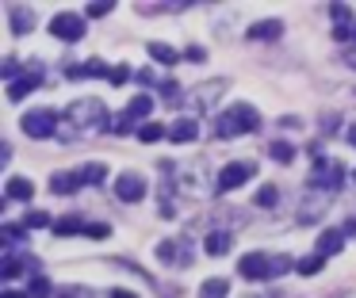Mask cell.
Wrapping results in <instances>:
<instances>
[{"instance_id": "1", "label": "cell", "mask_w": 356, "mask_h": 298, "mask_svg": "<svg viewBox=\"0 0 356 298\" xmlns=\"http://www.w3.org/2000/svg\"><path fill=\"white\" fill-rule=\"evenodd\" d=\"M257 126H261V111H257L253 104H234L215 119V134L226 138V142H230V138H241V134H253Z\"/></svg>"}, {"instance_id": "2", "label": "cell", "mask_w": 356, "mask_h": 298, "mask_svg": "<svg viewBox=\"0 0 356 298\" xmlns=\"http://www.w3.org/2000/svg\"><path fill=\"white\" fill-rule=\"evenodd\" d=\"M65 130H77V134H92V130L108 126V107L100 99H77V104L65 107Z\"/></svg>"}, {"instance_id": "3", "label": "cell", "mask_w": 356, "mask_h": 298, "mask_svg": "<svg viewBox=\"0 0 356 298\" xmlns=\"http://www.w3.org/2000/svg\"><path fill=\"white\" fill-rule=\"evenodd\" d=\"M85 15H73V12H62V15H54L50 19V35L54 38H62V42H81L85 38Z\"/></svg>"}, {"instance_id": "4", "label": "cell", "mask_w": 356, "mask_h": 298, "mask_svg": "<svg viewBox=\"0 0 356 298\" xmlns=\"http://www.w3.org/2000/svg\"><path fill=\"white\" fill-rule=\"evenodd\" d=\"M253 176H257L253 160H230V165L218 172V191H234V188H241V183H249Z\"/></svg>"}, {"instance_id": "5", "label": "cell", "mask_w": 356, "mask_h": 298, "mask_svg": "<svg viewBox=\"0 0 356 298\" xmlns=\"http://www.w3.org/2000/svg\"><path fill=\"white\" fill-rule=\"evenodd\" d=\"M58 122H62L58 111H31V115L19 119V126H24V134H31V138H54Z\"/></svg>"}, {"instance_id": "6", "label": "cell", "mask_w": 356, "mask_h": 298, "mask_svg": "<svg viewBox=\"0 0 356 298\" xmlns=\"http://www.w3.org/2000/svg\"><path fill=\"white\" fill-rule=\"evenodd\" d=\"M310 188H325V191H337L341 183H345V172H341V165H330V160H318L314 168H310Z\"/></svg>"}, {"instance_id": "7", "label": "cell", "mask_w": 356, "mask_h": 298, "mask_svg": "<svg viewBox=\"0 0 356 298\" xmlns=\"http://www.w3.org/2000/svg\"><path fill=\"white\" fill-rule=\"evenodd\" d=\"M238 275L241 279H272V256L264 252H245L238 260Z\"/></svg>"}, {"instance_id": "8", "label": "cell", "mask_w": 356, "mask_h": 298, "mask_svg": "<svg viewBox=\"0 0 356 298\" xmlns=\"http://www.w3.org/2000/svg\"><path fill=\"white\" fill-rule=\"evenodd\" d=\"M115 195L123 199V203H138V199H146V180H142L138 172H123L115 180Z\"/></svg>"}, {"instance_id": "9", "label": "cell", "mask_w": 356, "mask_h": 298, "mask_svg": "<svg viewBox=\"0 0 356 298\" xmlns=\"http://www.w3.org/2000/svg\"><path fill=\"white\" fill-rule=\"evenodd\" d=\"M222 92H226V81H207V84L188 92V104L192 107H215V99L222 96Z\"/></svg>"}, {"instance_id": "10", "label": "cell", "mask_w": 356, "mask_h": 298, "mask_svg": "<svg viewBox=\"0 0 356 298\" xmlns=\"http://www.w3.org/2000/svg\"><path fill=\"white\" fill-rule=\"evenodd\" d=\"M4 195L16 199V203H31V199H35V183L27 180V176H12V180L4 183Z\"/></svg>"}, {"instance_id": "11", "label": "cell", "mask_w": 356, "mask_h": 298, "mask_svg": "<svg viewBox=\"0 0 356 298\" xmlns=\"http://www.w3.org/2000/svg\"><path fill=\"white\" fill-rule=\"evenodd\" d=\"M341 249H345V233H341V229H322V233H318V249L314 252H322V256H337Z\"/></svg>"}, {"instance_id": "12", "label": "cell", "mask_w": 356, "mask_h": 298, "mask_svg": "<svg viewBox=\"0 0 356 298\" xmlns=\"http://www.w3.org/2000/svg\"><path fill=\"white\" fill-rule=\"evenodd\" d=\"M77 188H85V183H81V172H54L50 176V191H54V195H73Z\"/></svg>"}, {"instance_id": "13", "label": "cell", "mask_w": 356, "mask_h": 298, "mask_svg": "<svg viewBox=\"0 0 356 298\" xmlns=\"http://www.w3.org/2000/svg\"><path fill=\"white\" fill-rule=\"evenodd\" d=\"M195 134H200V126H195V119H177L169 126V142H177V145H188V142H195Z\"/></svg>"}, {"instance_id": "14", "label": "cell", "mask_w": 356, "mask_h": 298, "mask_svg": "<svg viewBox=\"0 0 356 298\" xmlns=\"http://www.w3.org/2000/svg\"><path fill=\"white\" fill-rule=\"evenodd\" d=\"M157 256H161L165 264H192V260H188V256H192V252H188V245L180 249L177 241H161V245H157Z\"/></svg>"}, {"instance_id": "15", "label": "cell", "mask_w": 356, "mask_h": 298, "mask_svg": "<svg viewBox=\"0 0 356 298\" xmlns=\"http://www.w3.org/2000/svg\"><path fill=\"white\" fill-rule=\"evenodd\" d=\"M325 206H330V199H318V195L307 199V203L299 206V222H302V226H314V222L325 214Z\"/></svg>"}, {"instance_id": "16", "label": "cell", "mask_w": 356, "mask_h": 298, "mask_svg": "<svg viewBox=\"0 0 356 298\" xmlns=\"http://www.w3.org/2000/svg\"><path fill=\"white\" fill-rule=\"evenodd\" d=\"M234 237L226 233V229H215V233H207V241H203V249L211 252V256H222V252H230Z\"/></svg>"}, {"instance_id": "17", "label": "cell", "mask_w": 356, "mask_h": 298, "mask_svg": "<svg viewBox=\"0 0 356 298\" xmlns=\"http://www.w3.org/2000/svg\"><path fill=\"white\" fill-rule=\"evenodd\" d=\"M245 35L249 38H280V35H284V23H280V19H261V23H253Z\"/></svg>"}, {"instance_id": "18", "label": "cell", "mask_w": 356, "mask_h": 298, "mask_svg": "<svg viewBox=\"0 0 356 298\" xmlns=\"http://www.w3.org/2000/svg\"><path fill=\"white\" fill-rule=\"evenodd\" d=\"M104 73L111 76V69L104 65L100 58H92V61H85V65H73V69H70V76H73V81H85V76H104Z\"/></svg>"}, {"instance_id": "19", "label": "cell", "mask_w": 356, "mask_h": 298, "mask_svg": "<svg viewBox=\"0 0 356 298\" xmlns=\"http://www.w3.org/2000/svg\"><path fill=\"white\" fill-rule=\"evenodd\" d=\"M8 27L16 31V35H27V31H35V12H27V8H12Z\"/></svg>"}, {"instance_id": "20", "label": "cell", "mask_w": 356, "mask_h": 298, "mask_svg": "<svg viewBox=\"0 0 356 298\" xmlns=\"http://www.w3.org/2000/svg\"><path fill=\"white\" fill-rule=\"evenodd\" d=\"M85 226H88V222H81L77 214H65V218L54 222V233L58 237H73V233H85Z\"/></svg>"}, {"instance_id": "21", "label": "cell", "mask_w": 356, "mask_h": 298, "mask_svg": "<svg viewBox=\"0 0 356 298\" xmlns=\"http://www.w3.org/2000/svg\"><path fill=\"white\" fill-rule=\"evenodd\" d=\"M77 172H81V183H92V188L108 180V165H100V160H92V165H81Z\"/></svg>"}, {"instance_id": "22", "label": "cell", "mask_w": 356, "mask_h": 298, "mask_svg": "<svg viewBox=\"0 0 356 298\" xmlns=\"http://www.w3.org/2000/svg\"><path fill=\"white\" fill-rule=\"evenodd\" d=\"M149 58L161 61V65H177V61H180V50H172L169 42H149Z\"/></svg>"}, {"instance_id": "23", "label": "cell", "mask_w": 356, "mask_h": 298, "mask_svg": "<svg viewBox=\"0 0 356 298\" xmlns=\"http://www.w3.org/2000/svg\"><path fill=\"white\" fill-rule=\"evenodd\" d=\"M322 267H325V256H322V252H310V256L295 260V272H299V275H318Z\"/></svg>"}, {"instance_id": "24", "label": "cell", "mask_w": 356, "mask_h": 298, "mask_svg": "<svg viewBox=\"0 0 356 298\" xmlns=\"http://www.w3.org/2000/svg\"><path fill=\"white\" fill-rule=\"evenodd\" d=\"M35 88H39V76L27 73V76H19V81H12V84H8V99H24L27 92H35Z\"/></svg>"}, {"instance_id": "25", "label": "cell", "mask_w": 356, "mask_h": 298, "mask_svg": "<svg viewBox=\"0 0 356 298\" xmlns=\"http://www.w3.org/2000/svg\"><path fill=\"white\" fill-rule=\"evenodd\" d=\"M149 111H154V99H149V96H134V99H131V107H127L123 115L134 122V119H146Z\"/></svg>"}, {"instance_id": "26", "label": "cell", "mask_w": 356, "mask_h": 298, "mask_svg": "<svg viewBox=\"0 0 356 298\" xmlns=\"http://www.w3.org/2000/svg\"><path fill=\"white\" fill-rule=\"evenodd\" d=\"M226 290H230V283L218 275V279H207V283L200 287V298H226Z\"/></svg>"}, {"instance_id": "27", "label": "cell", "mask_w": 356, "mask_h": 298, "mask_svg": "<svg viewBox=\"0 0 356 298\" xmlns=\"http://www.w3.org/2000/svg\"><path fill=\"white\" fill-rule=\"evenodd\" d=\"M169 134V130L161 126V122H146V126H138V142H146V145H154V142H161V138Z\"/></svg>"}, {"instance_id": "28", "label": "cell", "mask_w": 356, "mask_h": 298, "mask_svg": "<svg viewBox=\"0 0 356 298\" xmlns=\"http://www.w3.org/2000/svg\"><path fill=\"white\" fill-rule=\"evenodd\" d=\"M280 203V188L276 183H264L261 191H257V206H276Z\"/></svg>"}, {"instance_id": "29", "label": "cell", "mask_w": 356, "mask_h": 298, "mask_svg": "<svg viewBox=\"0 0 356 298\" xmlns=\"http://www.w3.org/2000/svg\"><path fill=\"white\" fill-rule=\"evenodd\" d=\"M50 290H54V287H50L47 275H35L31 287H27V295H31V298H50Z\"/></svg>"}, {"instance_id": "30", "label": "cell", "mask_w": 356, "mask_h": 298, "mask_svg": "<svg viewBox=\"0 0 356 298\" xmlns=\"http://www.w3.org/2000/svg\"><path fill=\"white\" fill-rule=\"evenodd\" d=\"M85 233L96 237V241H108V237H111V226H108V222H88Z\"/></svg>"}, {"instance_id": "31", "label": "cell", "mask_w": 356, "mask_h": 298, "mask_svg": "<svg viewBox=\"0 0 356 298\" xmlns=\"http://www.w3.org/2000/svg\"><path fill=\"white\" fill-rule=\"evenodd\" d=\"M108 81H111V84H127V81H134V69L123 61V65H115V69H111V76H108Z\"/></svg>"}, {"instance_id": "32", "label": "cell", "mask_w": 356, "mask_h": 298, "mask_svg": "<svg viewBox=\"0 0 356 298\" xmlns=\"http://www.w3.org/2000/svg\"><path fill=\"white\" fill-rule=\"evenodd\" d=\"M330 12H333V23H341V27H348V23H353V12H348V4H333Z\"/></svg>"}, {"instance_id": "33", "label": "cell", "mask_w": 356, "mask_h": 298, "mask_svg": "<svg viewBox=\"0 0 356 298\" xmlns=\"http://www.w3.org/2000/svg\"><path fill=\"white\" fill-rule=\"evenodd\" d=\"M58 298H92V290L73 283V287H62V290H58Z\"/></svg>"}, {"instance_id": "34", "label": "cell", "mask_w": 356, "mask_h": 298, "mask_svg": "<svg viewBox=\"0 0 356 298\" xmlns=\"http://www.w3.org/2000/svg\"><path fill=\"white\" fill-rule=\"evenodd\" d=\"M291 256H272V279H276V275H284V272H291Z\"/></svg>"}, {"instance_id": "35", "label": "cell", "mask_w": 356, "mask_h": 298, "mask_svg": "<svg viewBox=\"0 0 356 298\" xmlns=\"http://www.w3.org/2000/svg\"><path fill=\"white\" fill-rule=\"evenodd\" d=\"M24 226H27V229H31V226H50V214H47V210H31V214L24 218Z\"/></svg>"}, {"instance_id": "36", "label": "cell", "mask_w": 356, "mask_h": 298, "mask_svg": "<svg viewBox=\"0 0 356 298\" xmlns=\"http://www.w3.org/2000/svg\"><path fill=\"white\" fill-rule=\"evenodd\" d=\"M291 145H287V142H272V157H276V160H291Z\"/></svg>"}, {"instance_id": "37", "label": "cell", "mask_w": 356, "mask_h": 298, "mask_svg": "<svg viewBox=\"0 0 356 298\" xmlns=\"http://www.w3.org/2000/svg\"><path fill=\"white\" fill-rule=\"evenodd\" d=\"M111 8H115L111 0H100V4H88V15H108Z\"/></svg>"}, {"instance_id": "38", "label": "cell", "mask_w": 356, "mask_h": 298, "mask_svg": "<svg viewBox=\"0 0 356 298\" xmlns=\"http://www.w3.org/2000/svg\"><path fill=\"white\" fill-rule=\"evenodd\" d=\"M337 38H345V42H356V23H353V27H337Z\"/></svg>"}, {"instance_id": "39", "label": "cell", "mask_w": 356, "mask_h": 298, "mask_svg": "<svg viewBox=\"0 0 356 298\" xmlns=\"http://www.w3.org/2000/svg\"><path fill=\"white\" fill-rule=\"evenodd\" d=\"M134 81H142V84H154L157 76H154V69H142V73H134Z\"/></svg>"}, {"instance_id": "40", "label": "cell", "mask_w": 356, "mask_h": 298, "mask_svg": "<svg viewBox=\"0 0 356 298\" xmlns=\"http://www.w3.org/2000/svg\"><path fill=\"white\" fill-rule=\"evenodd\" d=\"M111 298H138V295H134V290H115Z\"/></svg>"}, {"instance_id": "41", "label": "cell", "mask_w": 356, "mask_h": 298, "mask_svg": "<svg viewBox=\"0 0 356 298\" xmlns=\"http://www.w3.org/2000/svg\"><path fill=\"white\" fill-rule=\"evenodd\" d=\"M4 298H31V295H27V290H8Z\"/></svg>"}, {"instance_id": "42", "label": "cell", "mask_w": 356, "mask_h": 298, "mask_svg": "<svg viewBox=\"0 0 356 298\" xmlns=\"http://www.w3.org/2000/svg\"><path fill=\"white\" fill-rule=\"evenodd\" d=\"M348 142L356 145V122H353V126H348Z\"/></svg>"}, {"instance_id": "43", "label": "cell", "mask_w": 356, "mask_h": 298, "mask_svg": "<svg viewBox=\"0 0 356 298\" xmlns=\"http://www.w3.org/2000/svg\"><path fill=\"white\" fill-rule=\"evenodd\" d=\"M353 180H356V172H353Z\"/></svg>"}, {"instance_id": "44", "label": "cell", "mask_w": 356, "mask_h": 298, "mask_svg": "<svg viewBox=\"0 0 356 298\" xmlns=\"http://www.w3.org/2000/svg\"><path fill=\"white\" fill-rule=\"evenodd\" d=\"M249 298H257V295H249Z\"/></svg>"}]
</instances>
